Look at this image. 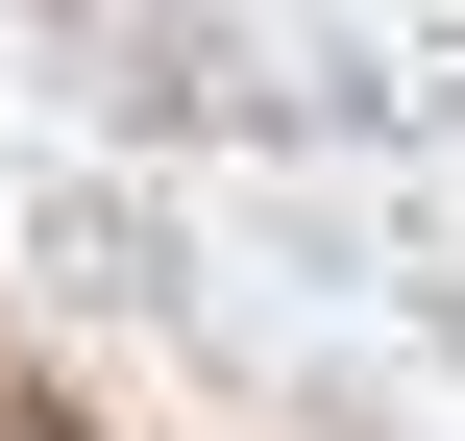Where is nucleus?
Listing matches in <instances>:
<instances>
[{"label":"nucleus","instance_id":"nucleus-1","mask_svg":"<svg viewBox=\"0 0 465 441\" xmlns=\"http://www.w3.org/2000/svg\"><path fill=\"white\" fill-rule=\"evenodd\" d=\"M25 441H49V417H25Z\"/></svg>","mask_w":465,"mask_h":441}]
</instances>
